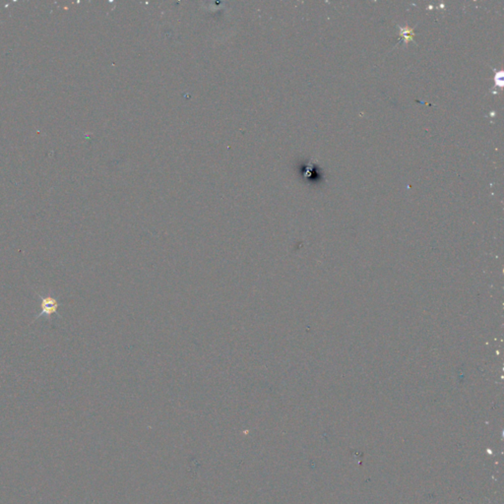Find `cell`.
<instances>
[{
  "label": "cell",
  "instance_id": "cell-1",
  "mask_svg": "<svg viewBox=\"0 0 504 504\" xmlns=\"http://www.w3.org/2000/svg\"><path fill=\"white\" fill-rule=\"evenodd\" d=\"M39 297L41 301V304H40V313L37 315L36 319L39 318L40 316L42 315H45L48 317L51 318V315L53 314V313H56L57 312V308L59 306V304L57 302V300L55 297H53L49 294L47 295H41V294H39Z\"/></svg>",
  "mask_w": 504,
  "mask_h": 504
},
{
  "label": "cell",
  "instance_id": "cell-2",
  "mask_svg": "<svg viewBox=\"0 0 504 504\" xmlns=\"http://www.w3.org/2000/svg\"><path fill=\"white\" fill-rule=\"evenodd\" d=\"M305 166L306 167H305V175L306 178H308L312 182H319V184H321L322 180H324V173L317 164L310 161Z\"/></svg>",
  "mask_w": 504,
  "mask_h": 504
},
{
  "label": "cell",
  "instance_id": "cell-3",
  "mask_svg": "<svg viewBox=\"0 0 504 504\" xmlns=\"http://www.w3.org/2000/svg\"><path fill=\"white\" fill-rule=\"evenodd\" d=\"M401 29V35L403 36L404 38V41H410V40H413V36H414V32H413V29H410V28H402L400 27Z\"/></svg>",
  "mask_w": 504,
  "mask_h": 504
}]
</instances>
